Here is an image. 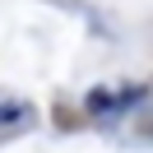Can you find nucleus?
I'll return each mask as SVG.
<instances>
[{
    "label": "nucleus",
    "instance_id": "nucleus-1",
    "mask_svg": "<svg viewBox=\"0 0 153 153\" xmlns=\"http://www.w3.org/2000/svg\"><path fill=\"white\" fill-rule=\"evenodd\" d=\"M19 116H23L19 107H0V125H14V121H19Z\"/></svg>",
    "mask_w": 153,
    "mask_h": 153
}]
</instances>
